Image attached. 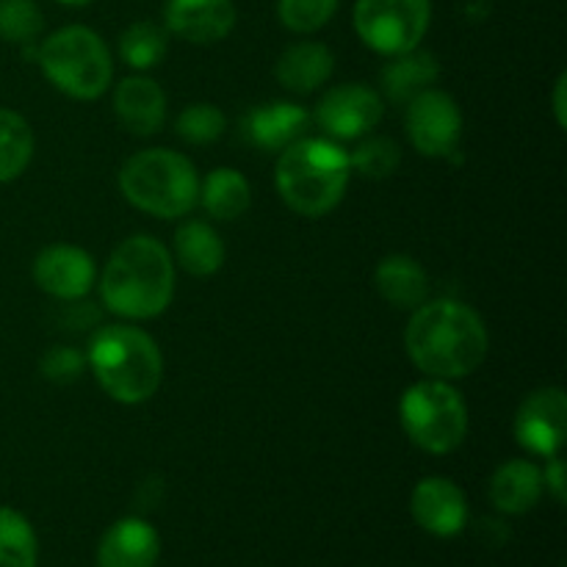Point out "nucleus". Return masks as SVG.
<instances>
[{
	"instance_id": "29",
	"label": "nucleus",
	"mask_w": 567,
	"mask_h": 567,
	"mask_svg": "<svg viewBox=\"0 0 567 567\" xmlns=\"http://www.w3.org/2000/svg\"><path fill=\"white\" fill-rule=\"evenodd\" d=\"M175 131L186 144L203 147V144L219 142L221 133L227 131V120L216 105L194 103L181 111V116H177L175 122Z\"/></svg>"
},
{
	"instance_id": "25",
	"label": "nucleus",
	"mask_w": 567,
	"mask_h": 567,
	"mask_svg": "<svg viewBox=\"0 0 567 567\" xmlns=\"http://www.w3.org/2000/svg\"><path fill=\"white\" fill-rule=\"evenodd\" d=\"M39 540L31 520L11 507H0V567H37Z\"/></svg>"
},
{
	"instance_id": "20",
	"label": "nucleus",
	"mask_w": 567,
	"mask_h": 567,
	"mask_svg": "<svg viewBox=\"0 0 567 567\" xmlns=\"http://www.w3.org/2000/svg\"><path fill=\"white\" fill-rule=\"evenodd\" d=\"M336 70L330 48L321 42H297L277 59L275 75L288 92L310 94L330 81Z\"/></svg>"
},
{
	"instance_id": "7",
	"label": "nucleus",
	"mask_w": 567,
	"mask_h": 567,
	"mask_svg": "<svg viewBox=\"0 0 567 567\" xmlns=\"http://www.w3.org/2000/svg\"><path fill=\"white\" fill-rule=\"evenodd\" d=\"M399 419L410 441L426 454H452L468 432V408L446 380L415 382L399 402Z\"/></svg>"
},
{
	"instance_id": "30",
	"label": "nucleus",
	"mask_w": 567,
	"mask_h": 567,
	"mask_svg": "<svg viewBox=\"0 0 567 567\" xmlns=\"http://www.w3.org/2000/svg\"><path fill=\"white\" fill-rule=\"evenodd\" d=\"M341 0H277V17L293 33H316L336 17Z\"/></svg>"
},
{
	"instance_id": "19",
	"label": "nucleus",
	"mask_w": 567,
	"mask_h": 567,
	"mask_svg": "<svg viewBox=\"0 0 567 567\" xmlns=\"http://www.w3.org/2000/svg\"><path fill=\"white\" fill-rule=\"evenodd\" d=\"M543 471L529 460H509L491 480V502L504 515H526L543 496Z\"/></svg>"
},
{
	"instance_id": "18",
	"label": "nucleus",
	"mask_w": 567,
	"mask_h": 567,
	"mask_svg": "<svg viewBox=\"0 0 567 567\" xmlns=\"http://www.w3.org/2000/svg\"><path fill=\"white\" fill-rule=\"evenodd\" d=\"M380 297L402 310H415L430 299V275L410 255H388L374 271Z\"/></svg>"
},
{
	"instance_id": "16",
	"label": "nucleus",
	"mask_w": 567,
	"mask_h": 567,
	"mask_svg": "<svg viewBox=\"0 0 567 567\" xmlns=\"http://www.w3.org/2000/svg\"><path fill=\"white\" fill-rule=\"evenodd\" d=\"M161 537L144 518H122L103 535L97 546V567H155Z\"/></svg>"
},
{
	"instance_id": "28",
	"label": "nucleus",
	"mask_w": 567,
	"mask_h": 567,
	"mask_svg": "<svg viewBox=\"0 0 567 567\" xmlns=\"http://www.w3.org/2000/svg\"><path fill=\"white\" fill-rule=\"evenodd\" d=\"M44 17L33 0H0V39L31 44L42 33Z\"/></svg>"
},
{
	"instance_id": "2",
	"label": "nucleus",
	"mask_w": 567,
	"mask_h": 567,
	"mask_svg": "<svg viewBox=\"0 0 567 567\" xmlns=\"http://www.w3.org/2000/svg\"><path fill=\"white\" fill-rule=\"evenodd\" d=\"M100 297L111 313L127 321L155 319L175 297V260L153 236H131L111 252L100 280Z\"/></svg>"
},
{
	"instance_id": "24",
	"label": "nucleus",
	"mask_w": 567,
	"mask_h": 567,
	"mask_svg": "<svg viewBox=\"0 0 567 567\" xmlns=\"http://www.w3.org/2000/svg\"><path fill=\"white\" fill-rule=\"evenodd\" d=\"M33 131L22 114L0 109V183H9L28 169L33 158Z\"/></svg>"
},
{
	"instance_id": "26",
	"label": "nucleus",
	"mask_w": 567,
	"mask_h": 567,
	"mask_svg": "<svg viewBox=\"0 0 567 567\" xmlns=\"http://www.w3.org/2000/svg\"><path fill=\"white\" fill-rule=\"evenodd\" d=\"M166 50H169V37L155 22H133L120 37V55L133 70H153L164 61Z\"/></svg>"
},
{
	"instance_id": "8",
	"label": "nucleus",
	"mask_w": 567,
	"mask_h": 567,
	"mask_svg": "<svg viewBox=\"0 0 567 567\" xmlns=\"http://www.w3.org/2000/svg\"><path fill=\"white\" fill-rule=\"evenodd\" d=\"M432 22V0H358L354 31L380 55L415 50Z\"/></svg>"
},
{
	"instance_id": "9",
	"label": "nucleus",
	"mask_w": 567,
	"mask_h": 567,
	"mask_svg": "<svg viewBox=\"0 0 567 567\" xmlns=\"http://www.w3.org/2000/svg\"><path fill=\"white\" fill-rule=\"evenodd\" d=\"M408 136L426 158H446L463 138V111L452 94L424 89L408 103Z\"/></svg>"
},
{
	"instance_id": "4",
	"label": "nucleus",
	"mask_w": 567,
	"mask_h": 567,
	"mask_svg": "<svg viewBox=\"0 0 567 567\" xmlns=\"http://www.w3.org/2000/svg\"><path fill=\"white\" fill-rule=\"evenodd\" d=\"M86 363L97 385L120 404H142L164 380L158 343L133 324H105L89 343Z\"/></svg>"
},
{
	"instance_id": "23",
	"label": "nucleus",
	"mask_w": 567,
	"mask_h": 567,
	"mask_svg": "<svg viewBox=\"0 0 567 567\" xmlns=\"http://www.w3.org/2000/svg\"><path fill=\"white\" fill-rule=\"evenodd\" d=\"M199 203L214 219L233 221L244 216L252 205V188L247 177L230 166H219L199 183Z\"/></svg>"
},
{
	"instance_id": "31",
	"label": "nucleus",
	"mask_w": 567,
	"mask_h": 567,
	"mask_svg": "<svg viewBox=\"0 0 567 567\" xmlns=\"http://www.w3.org/2000/svg\"><path fill=\"white\" fill-rule=\"evenodd\" d=\"M83 365H86V358H83L78 349L72 347H50L48 352L42 354V377L50 382H59V385H66V382H75L78 377L83 374Z\"/></svg>"
},
{
	"instance_id": "34",
	"label": "nucleus",
	"mask_w": 567,
	"mask_h": 567,
	"mask_svg": "<svg viewBox=\"0 0 567 567\" xmlns=\"http://www.w3.org/2000/svg\"><path fill=\"white\" fill-rule=\"evenodd\" d=\"M59 3L72 6V9H78V6H89V3H92V0H59Z\"/></svg>"
},
{
	"instance_id": "1",
	"label": "nucleus",
	"mask_w": 567,
	"mask_h": 567,
	"mask_svg": "<svg viewBox=\"0 0 567 567\" xmlns=\"http://www.w3.org/2000/svg\"><path fill=\"white\" fill-rule=\"evenodd\" d=\"M487 327L474 308L457 299H426L410 316L404 349L415 369L432 380H463L487 358Z\"/></svg>"
},
{
	"instance_id": "15",
	"label": "nucleus",
	"mask_w": 567,
	"mask_h": 567,
	"mask_svg": "<svg viewBox=\"0 0 567 567\" xmlns=\"http://www.w3.org/2000/svg\"><path fill=\"white\" fill-rule=\"evenodd\" d=\"M114 114L133 136H153L166 122V94L153 78H122L114 92Z\"/></svg>"
},
{
	"instance_id": "10",
	"label": "nucleus",
	"mask_w": 567,
	"mask_h": 567,
	"mask_svg": "<svg viewBox=\"0 0 567 567\" xmlns=\"http://www.w3.org/2000/svg\"><path fill=\"white\" fill-rule=\"evenodd\" d=\"M567 396L563 388L529 393L515 413V441L535 457H554L565 446Z\"/></svg>"
},
{
	"instance_id": "33",
	"label": "nucleus",
	"mask_w": 567,
	"mask_h": 567,
	"mask_svg": "<svg viewBox=\"0 0 567 567\" xmlns=\"http://www.w3.org/2000/svg\"><path fill=\"white\" fill-rule=\"evenodd\" d=\"M565 89H567V75L557 78V86H554V114H557V125L565 127L567 125V114H565Z\"/></svg>"
},
{
	"instance_id": "11",
	"label": "nucleus",
	"mask_w": 567,
	"mask_h": 567,
	"mask_svg": "<svg viewBox=\"0 0 567 567\" xmlns=\"http://www.w3.org/2000/svg\"><path fill=\"white\" fill-rule=\"evenodd\" d=\"M385 103L363 83H343L330 89L316 105V122L332 138H360L380 125Z\"/></svg>"
},
{
	"instance_id": "14",
	"label": "nucleus",
	"mask_w": 567,
	"mask_h": 567,
	"mask_svg": "<svg viewBox=\"0 0 567 567\" xmlns=\"http://www.w3.org/2000/svg\"><path fill=\"white\" fill-rule=\"evenodd\" d=\"M166 28L192 44H214L236 28L233 0H166Z\"/></svg>"
},
{
	"instance_id": "21",
	"label": "nucleus",
	"mask_w": 567,
	"mask_h": 567,
	"mask_svg": "<svg viewBox=\"0 0 567 567\" xmlns=\"http://www.w3.org/2000/svg\"><path fill=\"white\" fill-rule=\"evenodd\" d=\"M441 75V64L426 50H408V53L391 55L385 66H382V92L393 100V103H410L415 94L430 89V83L437 81Z\"/></svg>"
},
{
	"instance_id": "22",
	"label": "nucleus",
	"mask_w": 567,
	"mask_h": 567,
	"mask_svg": "<svg viewBox=\"0 0 567 567\" xmlns=\"http://www.w3.org/2000/svg\"><path fill=\"white\" fill-rule=\"evenodd\" d=\"M175 258L192 277H210L225 264V244L208 221H186L175 233Z\"/></svg>"
},
{
	"instance_id": "32",
	"label": "nucleus",
	"mask_w": 567,
	"mask_h": 567,
	"mask_svg": "<svg viewBox=\"0 0 567 567\" xmlns=\"http://www.w3.org/2000/svg\"><path fill=\"white\" fill-rule=\"evenodd\" d=\"M548 460H551V463H548L546 471H543V487H546V491H551V496L557 498L559 504H565V491H567L565 463L559 454H554V457H548Z\"/></svg>"
},
{
	"instance_id": "6",
	"label": "nucleus",
	"mask_w": 567,
	"mask_h": 567,
	"mask_svg": "<svg viewBox=\"0 0 567 567\" xmlns=\"http://www.w3.org/2000/svg\"><path fill=\"white\" fill-rule=\"evenodd\" d=\"M44 78L72 100H97L109 89L114 61L103 39L86 25H66L50 33L37 50Z\"/></svg>"
},
{
	"instance_id": "5",
	"label": "nucleus",
	"mask_w": 567,
	"mask_h": 567,
	"mask_svg": "<svg viewBox=\"0 0 567 567\" xmlns=\"http://www.w3.org/2000/svg\"><path fill=\"white\" fill-rule=\"evenodd\" d=\"M120 192L133 208L144 214L181 219L199 203L197 166L175 150H142L122 166Z\"/></svg>"
},
{
	"instance_id": "13",
	"label": "nucleus",
	"mask_w": 567,
	"mask_h": 567,
	"mask_svg": "<svg viewBox=\"0 0 567 567\" xmlns=\"http://www.w3.org/2000/svg\"><path fill=\"white\" fill-rule=\"evenodd\" d=\"M413 520L435 537H454L468 524V502L465 493L446 476H426L415 485L410 498Z\"/></svg>"
},
{
	"instance_id": "3",
	"label": "nucleus",
	"mask_w": 567,
	"mask_h": 567,
	"mask_svg": "<svg viewBox=\"0 0 567 567\" xmlns=\"http://www.w3.org/2000/svg\"><path fill=\"white\" fill-rule=\"evenodd\" d=\"M352 177L349 153L330 138H297L280 153L275 186L299 216L319 219L338 208Z\"/></svg>"
},
{
	"instance_id": "12",
	"label": "nucleus",
	"mask_w": 567,
	"mask_h": 567,
	"mask_svg": "<svg viewBox=\"0 0 567 567\" xmlns=\"http://www.w3.org/2000/svg\"><path fill=\"white\" fill-rule=\"evenodd\" d=\"M33 280L53 299L75 302L92 291L97 269L86 249L72 247V244H53V247H44L33 260Z\"/></svg>"
},
{
	"instance_id": "27",
	"label": "nucleus",
	"mask_w": 567,
	"mask_h": 567,
	"mask_svg": "<svg viewBox=\"0 0 567 567\" xmlns=\"http://www.w3.org/2000/svg\"><path fill=\"white\" fill-rule=\"evenodd\" d=\"M349 164H352V172H360L369 181H385L402 164V150L393 138L371 136L358 144V150L349 155Z\"/></svg>"
},
{
	"instance_id": "17",
	"label": "nucleus",
	"mask_w": 567,
	"mask_h": 567,
	"mask_svg": "<svg viewBox=\"0 0 567 567\" xmlns=\"http://www.w3.org/2000/svg\"><path fill=\"white\" fill-rule=\"evenodd\" d=\"M308 111L288 100H271V103L258 105L249 111L247 122H244V133H247L249 144L266 150V153H280L288 144L305 136L308 131Z\"/></svg>"
}]
</instances>
